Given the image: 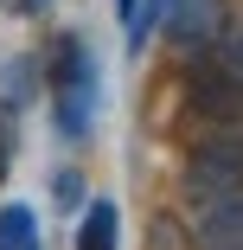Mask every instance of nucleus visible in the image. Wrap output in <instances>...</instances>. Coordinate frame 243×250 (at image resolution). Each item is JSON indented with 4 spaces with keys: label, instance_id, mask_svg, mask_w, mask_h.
Masks as SVG:
<instances>
[{
    "label": "nucleus",
    "instance_id": "1",
    "mask_svg": "<svg viewBox=\"0 0 243 250\" xmlns=\"http://www.w3.org/2000/svg\"><path fill=\"white\" fill-rule=\"evenodd\" d=\"M45 90H52V122L58 135H90L96 109H103V77H96V58L77 32H64L52 45V64H45Z\"/></svg>",
    "mask_w": 243,
    "mask_h": 250
},
{
    "label": "nucleus",
    "instance_id": "2",
    "mask_svg": "<svg viewBox=\"0 0 243 250\" xmlns=\"http://www.w3.org/2000/svg\"><path fill=\"white\" fill-rule=\"evenodd\" d=\"M186 192L192 199L243 192V116L237 122H211V135L199 141V154L186 161Z\"/></svg>",
    "mask_w": 243,
    "mask_h": 250
},
{
    "label": "nucleus",
    "instance_id": "3",
    "mask_svg": "<svg viewBox=\"0 0 243 250\" xmlns=\"http://www.w3.org/2000/svg\"><path fill=\"white\" fill-rule=\"evenodd\" d=\"M167 39L173 45H186V52H211V45L224 39V26H230V7L224 0H167Z\"/></svg>",
    "mask_w": 243,
    "mask_h": 250
},
{
    "label": "nucleus",
    "instance_id": "4",
    "mask_svg": "<svg viewBox=\"0 0 243 250\" xmlns=\"http://www.w3.org/2000/svg\"><path fill=\"white\" fill-rule=\"evenodd\" d=\"M192 250H243V192H230V199H211V206L199 212Z\"/></svg>",
    "mask_w": 243,
    "mask_h": 250
},
{
    "label": "nucleus",
    "instance_id": "5",
    "mask_svg": "<svg viewBox=\"0 0 243 250\" xmlns=\"http://www.w3.org/2000/svg\"><path fill=\"white\" fill-rule=\"evenodd\" d=\"M115 231H122L115 199H90L83 218H77V250H115Z\"/></svg>",
    "mask_w": 243,
    "mask_h": 250
},
{
    "label": "nucleus",
    "instance_id": "6",
    "mask_svg": "<svg viewBox=\"0 0 243 250\" xmlns=\"http://www.w3.org/2000/svg\"><path fill=\"white\" fill-rule=\"evenodd\" d=\"M32 244H38L32 206H0V250H32Z\"/></svg>",
    "mask_w": 243,
    "mask_h": 250
},
{
    "label": "nucleus",
    "instance_id": "7",
    "mask_svg": "<svg viewBox=\"0 0 243 250\" xmlns=\"http://www.w3.org/2000/svg\"><path fill=\"white\" fill-rule=\"evenodd\" d=\"M167 20V0H134V13H128V52H148V32H160Z\"/></svg>",
    "mask_w": 243,
    "mask_h": 250
},
{
    "label": "nucleus",
    "instance_id": "8",
    "mask_svg": "<svg viewBox=\"0 0 243 250\" xmlns=\"http://www.w3.org/2000/svg\"><path fill=\"white\" fill-rule=\"evenodd\" d=\"M7 154H13V109H0V173H7Z\"/></svg>",
    "mask_w": 243,
    "mask_h": 250
},
{
    "label": "nucleus",
    "instance_id": "9",
    "mask_svg": "<svg viewBox=\"0 0 243 250\" xmlns=\"http://www.w3.org/2000/svg\"><path fill=\"white\" fill-rule=\"evenodd\" d=\"M115 13H122V26H128V13H134V0H115Z\"/></svg>",
    "mask_w": 243,
    "mask_h": 250
},
{
    "label": "nucleus",
    "instance_id": "10",
    "mask_svg": "<svg viewBox=\"0 0 243 250\" xmlns=\"http://www.w3.org/2000/svg\"><path fill=\"white\" fill-rule=\"evenodd\" d=\"M13 7H26V13H32V7H45V0H13Z\"/></svg>",
    "mask_w": 243,
    "mask_h": 250
},
{
    "label": "nucleus",
    "instance_id": "11",
    "mask_svg": "<svg viewBox=\"0 0 243 250\" xmlns=\"http://www.w3.org/2000/svg\"><path fill=\"white\" fill-rule=\"evenodd\" d=\"M32 250H38V244H32Z\"/></svg>",
    "mask_w": 243,
    "mask_h": 250
}]
</instances>
